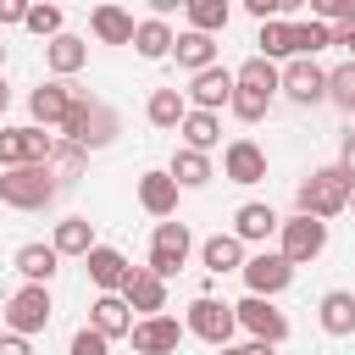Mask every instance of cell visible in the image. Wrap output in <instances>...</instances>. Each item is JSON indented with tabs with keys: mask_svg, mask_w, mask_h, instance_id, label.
I'll return each instance as SVG.
<instances>
[{
	"mask_svg": "<svg viewBox=\"0 0 355 355\" xmlns=\"http://www.w3.org/2000/svg\"><path fill=\"white\" fill-rule=\"evenodd\" d=\"M349 178L338 172V166H316L300 189H294V205H300V216H316V222H333L338 211H349Z\"/></svg>",
	"mask_w": 355,
	"mask_h": 355,
	"instance_id": "cell-1",
	"label": "cell"
},
{
	"mask_svg": "<svg viewBox=\"0 0 355 355\" xmlns=\"http://www.w3.org/2000/svg\"><path fill=\"white\" fill-rule=\"evenodd\" d=\"M55 172L50 166H17V172H0V200L11 211H44L55 200Z\"/></svg>",
	"mask_w": 355,
	"mask_h": 355,
	"instance_id": "cell-2",
	"label": "cell"
},
{
	"mask_svg": "<svg viewBox=\"0 0 355 355\" xmlns=\"http://www.w3.org/2000/svg\"><path fill=\"white\" fill-rule=\"evenodd\" d=\"M327 250V222H316V216H283V227H277V255L288 261V266H311L316 255Z\"/></svg>",
	"mask_w": 355,
	"mask_h": 355,
	"instance_id": "cell-3",
	"label": "cell"
},
{
	"mask_svg": "<svg viewBox=\"0 0 355 355\" xmlns=\"http://www.w3.org/2000/svg\"><path fill=\"white\" fill-rule=\"evenodd\" d=\"M183 327H189L194 338H205V344L227 349V344H233V333H239V316H233V305H222V300H211V294H194V300H189V311H183Z\"/></svg>",
	"mask_w": 355,
	"mask_h": 355,
	"instance_id": "cell-4",
	"label": "cell"
},
{
	"mask_svg": "<svg viewBox=\"0 0 355 355\" xmlns=\"http://www.w3.org/2000/svg\"><path fill=\"white\" fill-rule=\"evenodd\" d=\"M50 288L44 283H22L11 300H6V333H22V338H33V333H44L50 327Z\"/></svg>",
	"mask_w": 355,
	"mask_h": 355,
	"instance_id": "cell-5",
	"label": "cell"
},
{
	"mask_svg": "<svg viewBox=\"0 0 355 355\" xmlns=\"http://www.w3.org/2000/svg\"><path fill=\"white\" fill-rule=\"evenodd\" d=\"M233 316H239V327H244L255 344H272V349H277V344L288 338V316H283L272 300H261V294H244V300L233 305Z\"/></svg>",
	"mask_w": 355,
	"mask_h": 355,
	"instance_id": "cell-6",
	"label": "cell"
},
{
	"mask_svg": "<svg viewBox=\"0 0 355 355\" xmlns=\"http://www.w3.org/2000/svg\"><path fill=\"white\" fill-rule=\"evenodd\" d=\"M189 250H194V239H189L183 222H155V233H150V272L155 277H178Z\"/></svg>",
	"mask_w": 355,
	"mask_h": 355,
	"instance_id": "cell-7",
	"label": "cell"
},
{
	"mask_svg": "<svg viewBox=\"0 0 355 355\" xmlns=\"http://www.w3.org/2000/svg\"><path fill=\"white\" fill-rule=\"evenodd\" d=\"M288 283H294V266H288L277 250H255V255L244 261V288H250V294H261V300H277Z\"/></svg>",
	"mask_w": 355,
	"mask_h": 355,
	"instance_id": "cell-8",
	"label": "cell"
},
{
	"mask_svg": "<svg viewBox=\"0 0 355 355\" xmlns=\"http://www.w3.org/2000/svg\"><path fill=\"white\" fill-rule=\"evenodd\" d=\"M83 266H89V283H94L100 294H122L128 277H133V261H128L122 250H111V244H94V250L83 255Z\"/></svg>",
	"mask_w": 355,
	"mask_h": 355,
	"instance_id": "cell-9",
	"label": "cell"
},
{
	"mask_svg": "<svg viewBox=\"0 0 355 355\" xmlns=\"http://www.w3.org/2000/svg\"><path fill=\"white\" fill-rule=\"evenodd\" d=\"M183 333H189V327H183L178 316H166V311H161V316L133 322V333H128V338H133V349H139V355H172V349L183 344Z\"/></svg>",
	"mask_w": 355,
	"mask_h": 355,
	"instance_id": "cell-10",
	"label": "cell"
},
{
	"mask_svg": "<svg viewBox=\"0 0 355 355\" xmlns=\"http://www.w3.org/2000/svg\"><path fill=\"white\" fill-rule=\"evenodd\" d=\"M233 89H239V83H233V72H227V67H205V72H194V78H189V89H183V94H189V111H222V105L233 100Z\"/></svg>",
	"mask_w": 355,
	"mask_h": 355,
	"instance_id": "cell-11",
	"label": "cell"
},
{
	"mask_svg": "<svg viewBox=\"0 0 355 355\" xmlns=\"http://www.w3.org/2000/svg\"><path fill=\"white\" fill-rule=\"evenodd\" d=\"M72 83H61V78H50V83H39L33 94H28V111H33V128H61L67 122V111H72Z\"/></svg>",
	"mask_w": 355,
	"mask_h": 355,
	"instance_id": "cell-12",
	"label": "cell"
},
{
	"mask_svg": "<svg viewBox=\"0 0 355 355\" xmlns=\"http://www.w3.org/2000/svg\"><path fill=\"white\" fill-rule=\"evenodd\" d=\"M283 94L294 105H316V100H327V72L316 61H283Z\"/></svg>",
	"mask_w": 355,
	"mask_h": 355,
	"instance_id": "cell-13",
	"label": "cell"
},
{
	"mask_svg": "<svg viewBox=\"0 0 355 355\" xmlns=\"http://www.w3.org/2000/svg\"><path fill=\"white\" fill-rule=\"evenodd\" d=\"M122 300H128V311H139V322H144V316H161V311H166V277H155L150 266H133Z\"/></svg>",
	"mask_w": 355,
	"mask_h": 355,
	"instance_id": "cell-14",
	"label": "cell"
},
{
	"mask_svg": "<svg viewBox=\"0 0 355 355\" xmlns=\"http://www.w3.org/2000/svg\"><path fill=\"white\" fill-rule=\"evenodd\" d=\"M222 172H227V183H261L266 178V150L255 139H233L222 150Z\"/></svg>",
	"mask_w": 355,
	"mask_h": 355,
	"instance_id": "cell-15",
	"label": "cell"
},
{
	"mask_svg": "<svg viewBox=\"0 0 355 355\" xmlns=\"http://www.w3.org/2000/svg\"><path fill=\"white\" fill-rule=\"evenodd\" d=\"M178 183H172V172H161V166H150V172H139V205L150 211V216H161V222H172V211H178Z\"/></svg>",
	"mask_w": 355,
	"mask_h": 355,
	"instance_id": "cell-16",
	"label": "cell"
},
{
	"mask_svg": "<svg viewBox=\"0 0 355 355\" xmlns=\"http://www.w3.org/2000/svg\"><path fill=\"white\" fill-rule=\"evenodd\" d=\"M277 227H283V216H277L272 205H261V200H244V205L233 211V239H239V244H266Z\"/></svg>",
	"mask_w": 355,
	"mask_h": 355,
	"instance_id": "cell-17",
	"label": "cell"
},
{
	"mask_svg": "<svg viewBox=\"0 0 355 355\" xmlns=\"http://www.w3.org/2000/svg\"><path fill=\"white\" fill-rule=\"evenodd\" d=\"M11 266L22 272V283H44V288H50V277H55L61 255H55V244H44V239H28V244H17Z\"/></svg>",
	"mask_w": 355,
	"mask_h": 355,
	"instance_id": "cell-18",
	"label": "cell"
},
{
	"mask_svg": "<svg viewBox=\"0 0 355 355\" xmlns=\"http://www.w3.org/2000/svg\"><path fill=\"white\" fill-rule=\"evenodd\" d=\"M316 322H322L327 338H349L355 333V294L349 288H327L322 305H316Z\"/></svg>",
	"mask_w": 355,
	"mask_h": 355,
	"instance_id": "cell-19",
	"label": "cell"
},
{
	"mask_svg": "<svg viewBox=\"0 0 355 355\" xmlns=\"http://www.w3.org/2000/svg\"><path fill=\"white\" fill-rule=\"evenodd\" d=\"M44 67L67 83L72 72H83L89 67V39H78V33H61V39H50L44 44Z\"/></svg>",
	"mask_w": 355,
	"mask_h": 355,
	"instance_id": "cell-20",
	"label": "cell"
},
{
	"mask_svg": "<svg viewBox=\"0 0 355 355\" xmlns=\"http://www.w3.org/2000/svg\"><path fill=\"white\" fill-rule=\"evenodd\" d=\"M89 327L105 333V338H128V333H133V311H128V300H122V294H100V300L89 305Z\"/></svg>",
	"mask_w": 355,
	"mask_h": 355,
	"instance_id": "cell-21",
	"label": "cell"
},
{
	"mask_svg": "<svg viewBox=\"0 0 355 355\" xmlns=\"http://www.w3.org/2000/svg\"><path fill=\"white\" fill-rule=\"evenodd\" d=\"M172 61L194 78V72H205V67H216V39L211 33H194V28H183L178 33V44H172Z\"/></svg>",
	"mask_w": 355,
	"mask_h": 355,
	"instance_id": "cell-22",
	"label": "cell"
},
{
	"mask_svg": "<svg viewBox=\"0 0 355 355\" xmlns=\"http://www.w3.org/2000/svg\"><path fill=\"white\" fill-rule=\"evenodd\" d=\"M233 83H239V89H250V94H266V100H272V94L283 89V67H277V61H266V55H250V61H239V67H233Z\"/></svg>",
	"mask_w": 355,
	"mask_h": 355,
	"instance_id": "cell-23",
	"label": "cell"
},
{
	"mask_svg": "<svg viewBox=\"0 0 355 355\" xmlns=\"http://www.w3.org/2000/svg\"><path fill=\"white\" fill-rule=\"evenodd\" d=\"M89 28H94V39L100 44H133V11H122V6H94L89 11Z\"/></svg>",
	"mask_w": 355,
	"mask_h": 355,
	"instance_id": "cell-24",
	"label": "cell"
},
{
	"mask_svg": "<svg viewBox=\"0 0 355 355\" xmlns=\"http://www.w3.org/2000/svg\"><path fill=\"white\" fill-rule=\"evenodd\" d=\"M200 261H205V272H216V277H222V272H244V261H250V255H244V244H239L233 233H211V239L200 244Z\"/></svg>",
	"mask_w": 355,
	"mask_h": 355,
	"instance_id": "cell-25",
	"label": "cell"
},
{
	"mask_svg": "<svg viewBox=\"0 0 355 355\" xmlns=\"http://www.w3.org/2000/svg\"><path fill=\"white\" fill-rule=\"evenodd\" d=\"M144 116H150V128H183V116H189V94H183V89H150Z\"/></svg>",
	"mask_w": 355,
	"mask_h": 355,
	"instance_id": "cell-26",
	"label": "cell"
},
{
	"mask_svg": "<svg viewBox=\"0 0 355 355\" xmlns=\"http://www.w3.org/2000/svg\"><path fill=\"white\" fill-rule=\"evenodd\" d=\"M178 133H183V150H200V155H211V150L222 144V116H216V111H189Z\"/></svg>",
	"mask_w": 355,
	"mask_h": 355,
	"instance_id": "cell-27",
	"label": "cell"
},
{
	"mask_svg": "<svg viewBox=\"0 0 355 355\" xmlns=\"http://www.w3.org/2000/svg\"><path fill=\"white\" fill-rule=\"evenodd\" d=\"M172 44H178V33H172L161 17H144V22L133 28V50H139L144 61H166V55H172Z\"/></svg>",
	"mask_w": 355,
	"mask_h": 355,
	"instance_id": "cell-28",
	"label": "cell"
},
{
	"mask_svg": "<svg viewBox=\"0 0 355 355\" xmlns=\"http://www.w3.org/2000/svg\"><path fill=\"white\" fill-rule=\"evenodd\" d=\"M50 244H55V255H89L94 250V222L89 216H67V222H55V233H50Z\"/></svg>",
	"mask_w": 355,
	"mask_h": 355,
	"instance_id": "cell-29",
	"label": "cell"
},
{
	"mask_svg": "<svg viewBox=\"0 0 355 355\" xmlns=\"http://www.w3.org/2000/svg\"><path fill=\"white\" fill-rule=\"evenodd\" d=\"M255 55H266V61H294V22L288 17H277V22H261V33H255Z\"/></svg>",
	"mask_w": 355,
	"mask_h": 355,
	"instance_id": "cell-30",
	"label": "cell"
},
{
	"mask_svg": "<svg viewBox=\"0 0 355 355\" xmlns=\"http://www.w3.org/2000/svg\"><path fill=\"white\" fill-rule=\"evenodd\" d=\"M183 17H189V28H194V33H211V39H216V33L227 28L233 6H227V0H189V6H183Z\"/></svg>",
	"mask_w": 355,
	"mask_h": 355,
	"instance_id": "cell-31",
	"label": "cell"
},
{
	"mask_svg": "<svg viewBox=\"0 0 355 355\" xmlns=\"http://www.w3.org/2000/svg\"><path fill=\"white\" fill-rule=\"evenodd\" d=\"M166 172H172L178 189H205V183H211V155H200V150H178Z\"/></svg>",
	"mask_w": 355,
	"mask_h": 355,
	"instance_id": "cell-32",
	"label": "cell"
},
{
	"mask_svg": "<svg viewBox=\"0 0 355 355\" xmlns=\"http://www.w3.org/2000/svg\"><path fill=\"white\" fill-rule=\"evenodd\" d=\"M94 105H100V100H94L89 89H78V94H72V111H67V122H61V139H67V144H78V150H83L89 122H94Z\"/></svg>",
	"mask_w": 355,
	"mask_h": 355,
	"instance_id": "cell-33",
	"label": "cell"
},
{
	"mask_svg": "<svg viewBox=\"0 0 355 355\" xmlns=\"http://www.w3.org/2000/svg\"><path fill=\"white\" fill-rule=\"evenodd\" d=\"M327 44H333V28L327 22H316V17L294 22V61H316V50H327Z\"/></svg>",
	"mask_w": 355,
	"mask_h": 355,
	"instance_id": "cell-34",
	"label": "cell"
},
{
	"mask_svg": "<svg viewBox=\"0 0 355 355\" xmlns=\"http://www.w3.org/2000/svg\"><path fill=\"white\" fill-rule=\"evenodd\" d=\"M17 166H33L28 161V128H0V172H17Z\"/></svg>",
	"mask_w": 355,
	"mask_h": 355,
	"instance_id": "cell-35",
	"label": "cell"
},
{
	"mask_svg": "<svg viewBox=\"0 0 355 355\" xmlns=\"http://www.w3.org/2000/svg\"><path fill=\"white\" fill-rule=\"evenodd\" d=\"M61 22H67V17H61V6H28V22H22V28H28V33H39V39L50 44V39H61V33H67Z\"/></svg>",
	"mask_w": 355,
	"mask_h": 355,
	"instance_id": "cell-36",
	"label": "cell"
},
{
	"mask_svg": "<svg viewBox=\"0 0 355 355\" xmlns=\"http://www.w3.org/2000/svg\"><path fill=\"white\" fill-rule=\"evenodd\" d=\"M327 100L338 111H355V61H344V67L327 72Z\"/></svg>",
	"mask_w": 355,
	"mask_h": 355,
	"instance_id": "cell-37",
	"label": "cell"
},
{
	"mask_svg": "<svg viewBox=\"0 0 355 355\" xmlns=\"http://www.w3.org/2000/svg\"><path fill=\"white\" fill-rule=\"evenodd\" d=\"M266 105H272V100H266V94H250V89H233V100H227V111H233L239 122H261Z\"/></svg>",
	"mask_w": 355,
	"mask_h": 355,
	"instance_id": "cell-38",
	"label": "cell"
},
{
	"mask_svg": "<svg viewBox=\"0 0 355 355\" xmlns=\"http://www.w3.org/2000/svg\"><path fill=\"white\" fill-rule=\"evenodd\" d=\"M111 139H116V111L94 105V122H89V139H83V150H100V144H111Z\"/></svg>",
	"mask_w": 355,
	"mask_h": 355,
	"instance_id": "cell-39",
	"label": "cell"
},
{
	"mask_svg": "<svg viewBox=\"0 0 355 355\" xmlns=\"http://www.w3.org/2000/svg\"><path fill=\"white\" fill-rule=\"evenodd\" d=\"M83 155H89V150H78V144L61 139L55 155H50V172H55V178H72V172H83Z\"/></svg>",
	"mask_w": 355,
	"mask_h": 355,
	"instance_id": "cell-40",
	"label": "cell"
},
{
	"mask_svg": "<svg viewBox=\"0 0 355 355\" xmlns=\"http://www.w3.org/2000/svg\"><path fill=\"white\" fill-rule=\"evenodd\" d=\"M67 355H111V338H105V333H94V327H78V333H72V344H67Z\"/></svg>",
	"mask_w": 355,
	"mask_h": 355,
	"instance_id": "cell-41",
	"label": "cell"
},
{
	"mask_svg": "<svg viewBox=\"0 0 355 355\" xmlns=\"http://www.w3.org/2000/svg\"><path fill=\"white\" fill-rule=\"evenodd\" d=\"M17 22H28V6L22 0H0V28H17Z\"/></svg>",
	"mask_w": 355,
	"mask_h": 355,
	"instance_id": "cell-42",
	"label": "cell"
},
{
	"mask_svg": "<svg viewBox=\"0 0 355 355\" xmlns=\"http://www.w3.org/2000/svg\"><path fill=\"white\" fill-rule=\"evenodd\" d=\"M333 44H338V50H344V55H349V61H355V17H349V22H338V28H333Z\"/></svg>",
	"mask_w": 355,
	"mask_h": 355,
	"instance_id": "cell-43",
	"label": "cell"
},
{
	"mask_svg": "<svg viewBox=\"0 0 355 355\" xmlns=\"http://www.w3.org/2000/svg\"><path fill=\"white\" fill-rule=\"evenodd\" d=\"M338 172L355 183V133H344V144H338Z\"/></svg>",
	"mask_w": 355,
	"mask_h": 355,
	"instance_id": "cell-44",
	"label": "cell"
},
{
	"mask_svg": "<svg viewBox=\"0 0 355 355\" xmlns=\"http://www.w3.org/2000/svg\"><path fill=\"white\" fill-rule=\"evenodd\" d=\"M0 355H33V344L22 333H0Z\"/></svg>",
	"mask_w": 355,
	"mask_h": 355,
	"instance_id": "cell-45",
	"label": "cell"
},
{
	"mask_svg": "<svg viewBox=\"0 0 355 355\" xmlns=\"http://www.w3.org/2000/svg\"><path fill=\"white\" fill-rule=\"evenodd\" d=\"M244 355H277V349H272V344H255V338H250V344H244Z\"/></svg>",
	"mask_w": 355,
	"mask_h": 355,
	"instance_id": "cell-46",
	"label": "cell"
},
{
	"mask_svg": "<svg viewBox=\"0 0 355 355\" xmlns=\"http://www.w3.org/2000/svg\"><path fill=\"white\" fill-rule=\"evenodd\" d=\"M6 105H11V89H6V78H0V116H6Z\"/></svg>",
	"mask_w": 355,
	"mask_h": 355,
	"instance_id": "cell-47",
	"label": "cell"
},
{
	"mask_svg": "<svg viewBox=\"0 0 355 355\" xmlns=\"http://www.w3.org/2000/svg\"><path fill=\"white\" fill-rule=\"evenodd\" d=\"M222 355H244V344H227V349H222Z\"/></svg>",
	"mask_w": 355,
	"mask_h": 355,
	"instance_id": "cell-48",
	"label": "cell"
},
{
	"mask_svg": "<svg viewBox=\"0 0 355 355\" xmlns=\"http://www.w3.org/2000/svg\"><path fill=\"white\" fill-rule=\"evenodd\" d=\"M349 211H355V189H349Z\"/></svg>",
	"mask_w": 355,
	"mask_h": 355,
	"instance_id": "cell-49",
	"label": "cell"
},
{
	"mask_svg": "<svg viewBox=\"0 0 355 355\" xmlns=\"http://www.w3.org/2000/svg\"><path fill=\"white\" fill-rule=\"evenodd\" d=\"M0 67H6V44H0Z\"/></svg>",
	"mask_w": 355,
	"mask_h": 355,
	"instance_id": "cell-50",
	"label": "cell"
}]
</instances>
